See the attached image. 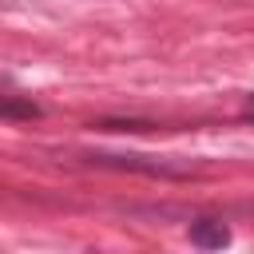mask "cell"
<instances>
[{"mask_svg":"<svg viewBox=\"0 0 254 254\" xmlns=\"http://www.w3.org/2000/svg\"><path fill=\"white\" fill-rule=\"evenodd\" d=\"M83 159L95 163V167L139 171V175H151V179H190L187 167H175V163H163V159H147V155H103V151H91V155H83Z\"/></svg>","mask_w":254,"mask_h":254,"instance_id":"6da1fadb","label":"cell"},{"mask_svg":"<svg viewBox=\"0 0 254 254\" xmlns=\"http://www.w3.org/2000/svg\"><path fill=\"white\" fill-rule=\"evenodd\" d=\"M187 238H190V246H198V250H222V246L230 242V226H226L222 218H194L190 230H187Z\"/></svg>","mask_w":254,"mask_h":254,"instance_id":"7a4b0ae2","label":"cell"},{"mask_svg":"<svg viewBox=\"0 0 254 254\" xmlns=\"http://www.w3.org/2000/svg\"><path fill=\"white\" fill-rule=\"evenodd\" d=\"M0 115H4V119H36V115H40V103H32V99H16V95H8V99L0 103Z\"/></svg>","mask_w":254,"mask_h":254,"instance_id":"3957f363","label":"cell"},{"mask_svg":"<svg viewBox=\"0 0 254 254\" xmlns=\"http://www.w3.org/2000/svg\"><path fill=\"white\" fill-rule=\"evenodd\" d=\"M95 127H103V131H151L155 123H147V119H99Z\"/></svg>","mask_w":254,"mask_h":254,"instance_id":"277c9868","label":"cell"},{"mask_svg":"<svg viewBox=\"0 0 254 254\" xmlns=\"http://www.w3.org/2000/svg\"><path fill=\"white\" fill-rule=\"evenodd\" d=\"M242 119H254V91H250L246 103H242Z\"/></svg>","mask_w":254,"mask_h":254,"instance_id":"5b68a950","label":"cell"}]
</instances>
